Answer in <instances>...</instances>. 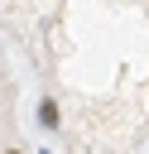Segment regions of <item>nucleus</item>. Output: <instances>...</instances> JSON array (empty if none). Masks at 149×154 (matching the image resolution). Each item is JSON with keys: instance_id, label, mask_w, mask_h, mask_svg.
<instances>
[{"instance_id": "obj_2", "label": "nucleus", "mask_w": 149, "mask_h": 154, "mask_svg": "<svg viewBox=\"0 0 149 154\" xmlns=\"http://www.w3.org/2000/svg\"><path fill=\"white\" fill-rule=\"evenodd\" d=\"M38 154H53V149H38Z\"/></svg>"}, {"instance_id": "obj_3", "label": "nucleus", "mask_w": 149, "mask_h": 154, "mask_svg": "<svg viewBox=\"0 0 149 154\" xmlns=\"http://www.w3.org/2000/svg\"><path fill=\"white\" fill-rule=\"evenodd\" d=\"M10 154H19V149H10Z\"/></svg>"}, {"instance_id": "obj_1", "label": "nucleus", "mask_w": 149, "mask_h": 154, "mask_svg": "<svg viewBox=\"0 0 149 154\" xmlns=\"http://www.w3.org/2000/svg\"><path fill=\"white\" fill-rule=\"evenodd\" d=\"M58 120H62L58 101H53V96H43V101H38V125H43V130H58Z\"/></svg>"}]
</instances>
